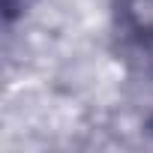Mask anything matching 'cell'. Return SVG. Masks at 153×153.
<instances>
[{"label": "cell", "mask_w": 153, "mask_h": 153, "mask_svg": "<svg viewBox=\"0 0 153 153\" xmlns=\"http://www.w3.org/2000/svg\"><path fill=\"white\" fill-rule=\"evenodd\" d=\"M120 51L153 60V0H105Z\"/></svg>", "instance_id": "1"}, {"label": "cell", "mask_w": 153, "mask_h": 153, "mask_svg": "<svg viewBox=\"0 0 153 153\" xmlns=\"http://www.w3.org/2000/svg\"><path fill=\"white\" fill-rule=\"evenodd\" d=\"M141 138H144L147 147H153V108L141 117Z\"/></svg>", "instance_id": "3"}, {"label": "cell", "mask_w": 153, "mask_h": 153, "mask_svg": "<svg viewBox=\"0 0 153 153\" xmlns=\"http://www.w3.org/2000/svg\"><path fill=\"white\" fill-rule=\"evenodd\" d=\"M42 3V0H0V21L6 33H15V27Z\"/></svg>", "instance_id": "2"}]
</instances>
